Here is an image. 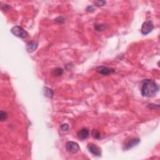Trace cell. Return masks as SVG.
I'll return each mask as SVG.
<instances>
[{"label":"cell","mask_w":160,"mask_h":160,"mask_svg":"<svg viewBox=\"0 0 160 160\" xmlns=\"http://www.w3.org/2000/svg\"><path fill=\"white\" fill-rule=\"evenodd\" d=\"M159 86L152 79L143 80L141 87V93L144 97L151 98L155 96L159 91Z\"/></svg>","instance_id":"6da1fadb"},{"label":"cell","mask_w":160,"mask_h":160,"mask_svg":"<svg viewBox=\"0 0 160 160\" xmlns=\"http://www.w3.org/2000/svg\"><path fill=\"white\" fill-rule=\"evenodd\" d=\"M11 31L15 36L20 38H26L29 36L28 33L19 26H15L13 27L11 29Z\"/></svg>","instance_id":"7a4b0ae2"},{"label":"cell","mask_w":160,"mask_h":160,"mask_svg":"<svg viewBox=\"0 0 160 160\" xmlns=\"http://www.w3.org/2000/svg\"><path fill=\"white\" fill-rule=\"evenodd\" d=\"M66 151L71 154H75L77 153L79 150V146L77 143L74 141H68L66 144Z\"/></svg>","instance_id":"3957f363"},{"label":"cell","mask_w":160,"mask_h":160,"mask_svg":"<svg viewBox=\"0 0 160 160\" xmlns=\"http://www.w3.org/2000/svg\"><path fill=\"white\" fill-rule=\"evenodd\" d=\"M153 29H154V25L153 24V22L151 21H147L143 23L141 31L143 35H146L151 33Z\"/></svg>","instance_id":"277c9868"},{"label":"cell","mask_w":160,"mask_h":160,"mask_svg":"<svg viewBox=\"0 0 160 160\" xmlns=\"http://www.w3.org/2000/svg\"><path fill=\"white\" fill-rule=\"evenodd\" d=\"M96 71L98 73L103 75H108L109 74H112V73L115 72V69L114 68L106 67V66H98L96 68Z\"/></svg>","instance_id":"5b68a950"},{"label":"cell","mask_w":160,"mask_h":160,"mask_svg":"<svg viewBox=\"0 0 160 160\" xmlns=\"http://www.w3.org/2000/svg\"><path fill=\"white\" fill-rule=\"evenodd\" d=\"M88 149L89 151L93 155L96 156H101V150H100V149L96 145L93 144V143H89V144L88 145Z\"/></svg>","instance_id":"8992f818"},{"label":"cell","mask_w":160,"mask_h":160,"mask_svg":"<svg viewBox=\"0 0 160 160\" xmlns=\"http://www.w3.org/2000/svg\"><path fill=\"white\" fill-rule=\"evenodd\" d=\"M140 142V139L139 138H133L131 140H129V141L126 143L125 145V149L128 150L133 147H135L136 145H138Z\"/></svg>","instance_id":"52a82bcc"},{"label":"cell","mask_w":160,"mask_h":160,"mask_svg":"<svg viewBox=\"0 0 160 160\" xmlns=\"http://www.w3.org/2000/svg\"><path fill=\"white\" fill-rule=\"evenodd\" d=\"M38 46V43L37 41H29L26 44V49H27L28 52L32 53L36 49Z\"/></svg>","instance_id":"ba28073f"},{"label":"cell","mask_w":160,"mask_h":160,"mask_svg":"<svg viewBox=\"0 0 160 160\" xmlns=\"http://www.w3.org/2000/svg\"><path fill=\"white\" fill-rule=\"evenodd\" d=\"M89 131L87 128H82L78 133V136L81 139H85L88 138L89 136Z\"/></svg>","instance_id":"9c48e42d"},{"label":"cell","mask_w":160,"mask_h":160,"mask_svg":"<svg viewBox=\"0 0 160 160\" xmlns=\"http://www.w3.org/2000/svg\"><path fill=\"white\" fill-rule=\"evenodd\" d=\"M43 93H44V95L46 96V97L49 98H52L53 97V95H54L53 90L47 87H45L44 88Z\"/></svg>","instance_id":"30bf717a"},{"label":"cell","mask_w":160,"mask_h":160,"mask_svg":"<svg viewBox=\"0 0 160 160\" xmlns=\"http://www.w3.org/2000/svg\"><path fill=\"white\" fill-rule=\"evenodd\" d=\"M63 73V69L61 68H57L53 70V75L56 76H61Z\"/></svg>","instance_id":"8fae6325"},{"label":"cell","mask_w":160,"mask_h":160,"mask_svg":"<svg viewBox=\"0 0 160 160\" xmlns=\"http://www.w3.org/2000/svg\"><path fill=\"white\" fill-rule=\"evenodd\" d=\"M7 118H8L7 113L3 111H1V112H0V119H1V121H6Z\"/></svg>","instance_id":"7c38bea8"},{"label":"cell","mask_w":160,"mask_h":160,"mask_svg":"<svg viewBox=\"0 0 160 160\" xmlns=\"http://www.w3.org/2000/svg\"><path fill=\"white\" fill-rule=\"evenodd\" d=\"M91 135L93 137L96 139H98L100 138V133L97 129H93L91 132Z\"/></svg>","instance_id":"4fadbf2b"},{"label":"cell","mask_w":160,"mask_h":160,"mask_svg":"<svg viewBox=\"0 0 160 160\" xmlns=\"http://www.w3.org/2000/svg\"><path fill=\"white\" fill-rule=\"evenodd\" d=\"M95 29L98 31H102L105 29V26L104 25H96Z\"/></svg>","instance_id":"5bb4252c"},{"label":"cell","mask_w":160,"mask_h":160,"mask_svg":"<svg viewBox=\"0 0 160 160\" xmlns=\"http://www.w3.org/2000/svg\"><path fill=\"white\" fill-rule=\"evenodd\" d=\"M68 129H69V126L68 124H63L61 126V129L63 131H68Z\"/></svg>","instance_id":"9a60e30c"},{"label":"cell","mask_w":160,"mask_h":160,"mask_svg":"<svg viewBox=\"0 0 160 160\" xmlns=\"http://www.w3.org/2000/svg\"><path fill=\"white\" fill-rule=\"evenodd\" d=\"M95 4L98 6H104L106 4V1H95Z\"/></svg>","instance_id":"2e32d148"},{"label":"cell","mask_w":160,"mask_h":160,"mask_svg":"<svg viewBox=\"0 0 160 160\" xmlns=\"http://www.w3.org/2000/svg\"><path fill=\"white\" fill-rule=\"evenodd\" d=\"M8 8H9V6L8 5H5L1 6V9L3 11H5H5H6V10H7Z\"/></svg>","instance_id":"e0dca14e"}]
</instances>
